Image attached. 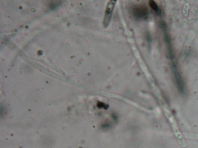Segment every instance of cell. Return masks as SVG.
Here are the masks:
<instances>
[{
    "instance_id": "cell-1",
    "label": "cell",
    "mask_w": 198,
    "mask_h": 148,
    "mask_svg": "<svg viewBox=\"0 0 198 148\" xmlns=\"http://www.w3.org/2000/svg\"><path fill=\"white\" fill-rule=\"evenodd\" d=\"M160 27L161 30H163L164 32V41L167 46L168 48V52L169 55L170 56V59L173 61L174 58V50L172 46V43L171 41V38L170 37V35L167 32V24L165 22L161 21L160 22Z\"/></svg>"
},
{
    "instance_id": "cell-2",
    "label": "cell",
    "mask_w": 198,
    "mask_h": 148,
    "mask_svg": "<svg viewBox=\"0 0 198 148\" xmlns=\"http://www.w3.org/2000/svg\"><path fill=\"white\" fill-rule=\"evenodd\" d=\"M133 16L137 19H142L148 15V9L145 5L135 6L133 8Z\"/></svg>"
},
{
    "instance_id": "cell-3",
    "label": "cell",
    "mask_w": 198,
    "mask_h": 148,
    "mask_svg": "<svg viewBox=\"0 0 198 148\" xmlns=\"http://www.w3.org/2000/svg\"><path fill=\"white\" fill-rule=\"evenodd\" d=\"M149 6L154 11H155L156 13L158 12L160 8H159L158 5H157L156 2L154 1V0H149Z\"/></svg>"
}]
</instances>
